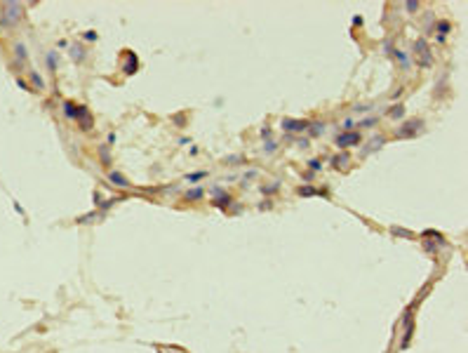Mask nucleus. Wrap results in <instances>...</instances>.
I'll use <instances>...</instances> for the list:
<instances>
[{
    "mask_svg": "<svg viewBox=\"0 0 468 353\" xmlns=\"http://www.w3.org/2000/svg\"><path fill=\"white\" fill-rule=\"evenodd\" d=\"M21 14H24V7L19 3H5L3 5V14H0V24L3 26H14L21 19Z\"/></svg>",
    "mask_w": 468,
    "mask_h": 353,
    "instance_id": "nucleus-1",
    "label": "nucleus"
},
{
    "mask_svg": "<svg viewBox=\"0 0 468 353\" xmlns=\"http://www.w3.org/2000/svg\"><path fill=\"white\" fill-rule=\"evenodd\" d=\"M73 120L78 122V125H80V129H85V132L95 127V118H92V113H89L87 106H78V109H75V118H73Z\"/></svg>",
    "mask_w": 468,
    "mask_h": 353,
    "instance_id": "nucleus-2",
    "label": "nucleus"
},
{
    "mask_svg": "<svg viewBox=\"0 0 468 353\" xmlns=\"http://www.w3.org/2000/svg\"><path fill=\"white\" fill-rule=\"evenodd\" d=\"M334 144L339 146V149H351V146H358L360 144V132H341V135H337V139H334Z\"/></svg>",
    "mask_w": 468,
    "mask_h": 353,
    "instance_id": "nucleus-3",
    "label": "nucleus"
},
{
    "mask_svg": "<svg viewBox=\"0 0 468 353\" xmlns=\"http://www.w3.org/2000/svg\"><path fill=\"white\" fill-rule=\"evenodd\" d=\"M308 125H311L308 120H292V118H285V120H283V127H285L287 132H304Z\"/></svg>",
    "mask_w": 468,
    "mask_h": 353,
    "instance_id": "nucleus-4",
    "label": "nucleus"
},
{
    "mask_svg": "<svg viewBox=\"0 0 468 353\" xmlns=\"http://www.w3.org/2000/svg\"><path fill=\"white\" fill-rule=\"evenodd\" d=\"M125 59H127V64H125V73H127V75L134 73L136 68H139V59H136V55L127 50V52H125Z\"/></svg>",
    "mask_w": 468,
    "mask_h": 353,
    "instance_id": "nucleus-5",
    "label": "nucleus"
},
{
    "mask_svg": "<svg viewBox=\"0 0 468 353\" xmlns=\"http://www.w3.org/2000/svg\"><path fill=\"white\" fill-rule=\"evenodd\" d=\"M109 179H111L113 184H116V186H120V189H127V186H129L127 176L120 174V172H109Z\"/></svg>",
    "mask_w": 468,
    "mask_h": 353,
    "instance_id": "nucleus-6",
    "label": "nucleus"
},
{
    "mask_svg": "<svg viewBox=\"0 0 468 353\" xmlns=\"http://www.w3.org/2000/svg\"><path fill=\"white\" fill-rule=\"evenodd\" d=\"M71 59L78 61V64H82V61L87 59V52H85V48H80V45H73V48H71Z\"/></svg>",
    "mask_w": 468,
    "mask_h": 353,
    "instance_id": "nucleus-7",
    "label": "nucleus"
},
{
    "mask_svg": "<svg viewBox=\"0 0 468 353\" xmlns=\"http://www.w3.org/2000/svg\"><path fill=\"white\" fill-rule=\"evenodd\" d=\"M14 55H17V59H19L21 66L26 64V59H28V57H26V48H24L21 42H17V45H14Z\"/></svg>",
    "mask_w": 468,
    "mask_h": 353,
    "instance_id": "nucleus-8",
    "label": "nucleus"
},
{
    "mask_svg": "<svg viewBox=\"0 0 468 353\" xmlns=\"http://www.w3.org/2000/svg\"><path fill=\"white\" fill-rule=\"evenodd\" d=\"M75 109H78V104H73V102L64 104V113H66V118H71V120H73V118H75Z\"/></svg>",
    "mask_w": 468,
    "mask_h": 353,
    "instance_id": "nucleus-9",
    "label": "nucleus"
},
{
    "mask_svg": "<svg viewBox=\"0 0 468 353\" xmlns=\"http://www.w3.org/2000/svg\"><path fill=\"white\" fill-rule=\"evenodd\" d=\"M31 82H33V87H38V92L45 90V82H42V78L38 73H31Z\"/></svg>",
    "mask_w": 468,
    "mask_h": 353,
    "instance_id": "nucleus-10",
    "label": "nucleus"
},
{
    "mask_svg": "<svg viewBox=\"0 0 468 353\" xmlns=\"http://www.w3.org/2000/svg\"><path fill=\"white\" fill-rule=\"evenodd\" d=\"M99 156H102L104 165L109 167V165H111V158H109V146H102V149H99Z\"/></svg>",
    "mask_w": 468,
    "mask_h": 353,
    "instance_id": "nucleus-11",
    "label": "nucleus"
},
{
    "mask_svg": "<svg viewBox=\"0 0 468 353\" xmlns=\"http://www.w3.org/2000/svg\"><path fill=\"white\" fill-rule=\"evenodd\" d=\"M48 66L50 71H57V52H48Z\"/></svg>",
    "mask_w": 468,
    "mask_h": 353,
    "instance_id": "nucleus-12",
    "label": "nucleus"
},
{
    "mask_svg": "<svg viewBox=\"0 0 468 353\" xmlns=\"http://www.w3.org/2000/svg\"><path fill=\"white\" fill-rule=\"evenodd\" d=\"M344 163H348V156H346V153H344V156H337V158H332V165H334V167H341V165H344Z\"/></svg>",
    "mask_w": 468,
    "mask_h": 353,
    "instance_id": "nucleus-13",
    "label": "nucleus"
},
{
    "mask_svg": "<svg viewBox=\"0 0 468 353\" xmlns=\"http://www.w3.org/2000/svg\"><path fill=\"white\" fill-rule=\"evenodd\" d=\"M402 113H405V106H402V104H398V106H393V109H391V116H393V118H400Z\"/></svg>",
    "mask_w": 468,
    "mask_h": 353,
    "instance_id": "nucleus-14",
    "label": "nucleus"
},
{
    "mask_svg": "<svg viewBox=\"0 0 468 353\" xmlns=\"http://www.w3.org/2000/svg\"><path fill=\"white\" fill-rule=\"evenodd\" d=\"M311 135L313 137H315V135H322V129H325V125H322V122H313V125H311Z\"/></svg>",
    "mask_w": 468,
    "mask_h": 353,
    "instance_id": "nucleus-15",
    "label": "nucleus"
},
{
    "mask_svg": "<svg viewBox=\"0 0 468 353\" xmlns=\"http://www.w3.org/2000/svg\"><path fill=\"white\" fill-rule=\"evenodd\" d=\"M200 196H203V189H196V191H191V193H186V200H198Z\"/></svg>",
    "mask_w": 468,
    "mask_h": 353,
    "instance_id": "nucleus-16",
    "label": "nucleus"
},
{
    "mask_svg": "<svg viewBox=\"0 0 468 353\" xmlns=\"http://www.w3.org/2000/svg\"><path fill=\"white\" fill-rule=\"evenodd\" d=\"M315 193V189H311V186H301L299 189V196H313Z\"/></svg>",
    "mask_w": 468,
    "mask_h": 353,
    "instance_id": "nucleus-17",
    "label": "nucleus"
},
{
    "mask_svg": "<svg viewBox=\"0 0 468 353\" xmlns=\"http://www.w3.org/2000/svg\"><path fill=\"white\" fill-rule=\"evenodd\" d=\"M203 176H205V172H196V174L189 176V182H198V179H203Z\"/></svg>",
    "mask_w": 468,
    "mask_h": 353,
    "instance_id": "nucleus-18",
    "label": "nucleus"
},
{
    "mask_svg": "<svg viewBox=\"0 0 468 353\" xmlns=\"http://www.w3.org/2000/svg\"><path fill=\"white\" fill-rule=\"evenodd\" d=\"M85 38H87V40H97V33H95V31H87V35H85Z\"/></svg>",
    "mask_w": 468,
    "mask_h": 353,
    "instance_id": "nucleus-19",
    "label": "nucleus"
},
{
    "mask_svg": "<svg viewBox=\"0 0 468 353\" xmlns=\"http://www.w3.org/2000/svg\"><path fill=\"white\" fill-rule=\"evenodd\" d=\"M311 170H320V160H311Z\"/></svg>",
    "mask_w": 468,
    "mask_h": 353,
    "instance_id": "nucleus-20",
    "label": "nucleus"
},
{
    "mask_svg": "<svg viewBox=\"0 0 468 353\" xmlns=\"http://www.w3.org/2000/svg\"><path fill=\"white\" fill-rule=\"evenodd\" d=\"M416 7H419V3H407V10H409V12H412V10H416Z\"/></svg>",
    "mask_w": 468,
    "mask_h": 353,
    "instance_id": "nucleus-21",
    "label": "nucleus"
}]
</instances>
